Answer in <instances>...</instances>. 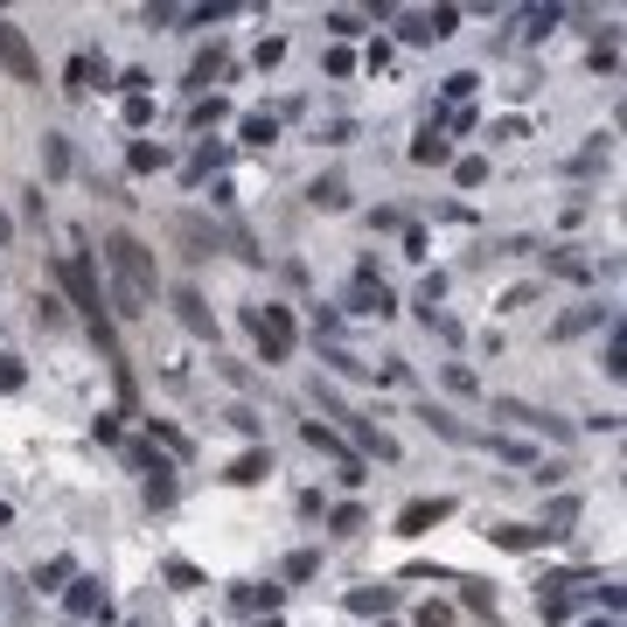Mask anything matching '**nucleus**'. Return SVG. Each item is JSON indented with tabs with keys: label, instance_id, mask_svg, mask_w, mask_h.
Listing matches in <instances>:
<instances>
[{
	"label": "nucleus",
	"instance_id": "f257e3e1",
	"mask_svg": "<svg viewBox=\"0 0 627 627\" xmlns=\"http://www.w3.org/2000/svg\"><path fill=\"white\" fill-rule=\"evenodd\" d=\"M104 272H112L104 307L112 314H147V300H153V251L133 238V230H112V238H104Z\"/></svg>",
	"mask_w": 627,
	"mask_h": 627
},
{
	"label": "nucleus",
	"instance_id": "f03ea898",
	"mask_svg": "<svg viewBox=\"0 0 627 627\" xmlns=\"http://www.w3.org/2000/svg\"><path fill=\"white\" fill-rule=\"evenodd\" d=\"M57 279H63V293H70V307L91 321V335L104 342V356L119 362V342H112V307H104V286H98V272H91V258L84 251H70V258H57Z\"/></svg>",
	"mask_w": 627,
	"mask_h": 627
},
{
	"label": "nucleus",
	"instance_id": "7ed1b4c3",
	"mask_svg": "<svg viewBox=\"0 0 627 627\" xmlns=\"http://www.w3.org/2000/svg\"><path fill=\"white\" fill-rule=\"evenodd\" d=\"M314 405H321L328 418H342V432H349V439H356V447L370 454V460H384V467L398 460V439H390L384 426H370V418H362V411H349L342 398H335V384H321V377H314Z\"/></svg>",
	"mask_w": 627,
	"mask_h": 627
},
{
	"label": "nucleus",
	"instance_id": "20e7f679",
	"mask_svg": "<svg viewBox=\"0 0 627 627\" xmlns=\"http://www.w3.org/2000/svg\"><path fill=\"white\" fill-rule=\"evenodd\" d=\"M245 328H251V342H258V362H286V356H293V342H300L293 307H251Z\"/></svg>",
	"mask_w": 627,
	"mask_h": 627
},
{
	"label": "nucleus",
	"instance_id": "39448f33",
	"mask_svg": "<svg viewBox=\"0 0 627 627\" xmlns=\"http://www.w3.org/2000/svg\"><path fill=\"white\" fill-rule=\"evenodd\" d=\"M349 314H370V321H390L398 314V293L377 279V266H356V286H349Z\"/></svg>",
	"mask_w": 627,
	"mask_h": 627
},
{
	"label": "nucleus",
	"instance_id": "423d86ee",
	"mask_svg": "<svg viewBox=\"0 0 627 627\" xmlns=\"http://www.w3.org/2000/svg\"><path fill=\"white\" fill-rule=\"evenodd\" d=\"M63 607H70V627H84V620H112V599H104V586H98V579H84V571L70 579Z\"/></svg>",
	"mask_w": 627,
	"mask_h": 627
},
{
	"label": "nucleus",
	"instance_id": "0eeeda50",
	"mask_svg": "<svg viewBox=\"0 0 627 627\" xmlns=\"http://www.w3.org/2000/svg\"><path fill=\"white\" fill-rule=\"evenodd\" d=\"M0 63H8V77H14V84H36V49H29V36H21L14 29V21L8 14H0Z\"/></svg>",
	"mask_w": 627,
	"mask_h": 627
},
{
	"label": "nucleus",
	"instance_id": "6e6552de",
	"mask_svg": "<svg viewBox=\"0 0 627 627\" xmlns=\"http://www.w3.org/2000/svg\"><path fill=\"white\" fill-rule=\"evenodd\" d=\"M495 418H509V426H530V432H551V439H571V418L537 411V405H522V398H495Z\"/></svg>",
	"mask_w": 627,
	"mask_h": 627
},
{
	"label": "nucleus",
	"instance_id": "1a4fd4ad",
	"mask_svg": "<svg viewBox=\"0 0 627 627\" xmlns=\"http://www.w3.org/2000/svg\"><path fill=\"white\" fill-rule=\"evenodd\" d=\"M104 84H112V63H104V57H70V63H63V91H70V98L104 91Z\"/></svg>",
	"mask_w": 627,
	"mask_h": 627
},
{
	"label": "nucleus",
	"instance_id": "9d476101",
	"mask_svg": "<svg viewBox=\"0 0 627 627\" xmlns=\"http://www.w3.org/2000/svg\"><path fill=\"white\" fill-rule=\"evenodd\" d=\"M230 607H238V614H251V620H266V614H279L286 607V586H230Z\"/></svg>",
	"mask_w": 627,
	"mask_h": 627
},
{
	"label": "nucleus",
	"instance_id": "9b49d317",
	"mask_svg": "<svg viewBox=\"0 0 627 627\" xmlns=\"http://www.w3.org/2000/svg\"><path fill=\"white\" fill-rule=\"evenodd\" d=\"M175 314H181L189 335H209V342H217V314H209V300L196 293V286H175Z\"/></svg>",
	"mask_w": 627,
	"mask_h": 627
},
{
	"label": "nucleus",
	"instance_id": "f8f14e48",
	"mask_svg": "<svg viewBox=\"0 0 627 627\" xmlns=\"http://www.w3.org/2000/svg\"><path fill=\"white\" fill-rule=\"evenodd\" d=\"M300 439H307L314 454H328L335 467H349V460H362V454H349V439L335 432V426H321V418H300Z\"/></svg>",
	"mask_w": 627,
	"mask_h": 627
},
{
	"label": "nucleus",
	"instance_id": "ddd939ff",
	"mask_svg": "<svg viewBox=\"0 0 627 627\" xmlns=\"http://www.w3.org/2000/svg\"><path fill=\"white\" fill-rule=\"evenodd\" d=\"M593 328H614V307H571L551 321V342H571V335H593Z\"/></svg>",
	"mask_w": 627,
	"mask_h": 627
},
{
	"label": "nucleus",
	"instance_id": "4468645a",
	"mask_svg": "<svg viewBox=\"0 0 627 627\" xmlns=\"http://www.w3.org/2000/svg\"><path fill=\"white\" fill-rule=\"evenodd\" d=\"M454 516V502L447 495H432V502H405V516H398V537H426L432 522H447Z\"/></svg>",
	"mask_w": 627,
	"mask_h": 627
},
{
	"label": "nucleus",
	"instance_id": "2eb2a0df",
	"mask_svg": "<svg viewBox=\"0 0 627 627\" xmlns=\"http://www.w3.org/2000/svg\"><path fill=\"white\" fill-rule=\"evenodd\" d=\"M447 161H454V140L426 119V126H418V140H411V168H447Z\"/></svg>",
	"mask_w": 627,
	"mask_h": 627
},
{
	"label": "nucleus",
	"instance_id": "dca6fc26",
	"mask_svg": "<svg viewBox=\"0 0 627 627\" xmlns=\"http://www.w3.org/2000/svg\"><path fill=\"white\" fill-rule=\"evenodd\" d=\"M342 607H349V614H362V620H370V614L384 620L390 607H398V586H349V599H342Z\"/></svg>",
	"mask_w": 627,
	"mask_h": 627
},
{
	"label": "nucleus",
	"instance_id": "f3484780",
	"mask_svg": "<svg viewBox=\"0 0 627 627\" xmlns=\"http://www.w3.org/2000/svg\"><path fill=\"white\" fill-rule=\"evenodd\" d=\"M223 161H230V147H223V140H202V147L189 153V168H181V181H189V189H202V181L217 175Z\"/></svg>",
	"mask_w": 627,
	"mask_h": 627
},
{
	"label": "nucleus",
	"instance_id": "a211bd4d",
	"mask_svg": "<svg viewBox=\"0 0 627 627\" xmlns=\"http://www.w3.org/2000/svg\"><path fill=\"white\" fill-rule=\"evenodd\" d=\"M266 475H272V454H266V447H251V454L230 460V475H223V481H230V488H258Z\"/></svg>",
	"mask_w": 627,
	"mask_h": 627
},
{
	"label": "nucleus",
	"instance_id": "6ab92c4d",
	"mask_svg": "<svg viewBox=\"0 0 627 627\" xmlns=\"http://www.w3.org/2000/svg\"><path fill=\"white\" fill-rule=\"evenodd\" d=\"M223 70H230V57H223V42H209V49H202V57L189 63V91H202V98H209V84H217V77H223Z\"/></svg>",
	"mask_w": 627,
	"mask_h": 627
},
{
	"label": "nucleus",
	"instance_id": "aec40b11",
	"mask_svg": "<svg viewBox=\"0 0 627 627\" xmlns=\"http://www.w3.org/2000/svg\"><path fill=\"white\" fill-rule=\"evenodd\" d=\"M418 418H426V426H432L439 439H454V447H475V432H467V426H460V418H454L447 405H418Z\"/></svg>",
	"mask_w": 627,
	"mask_h": 627
},
{
	"label": "nucleus",
	"instance_id": "412c9836",
	"mask_svg": "<svg viewBox=\"0 0 627 627\" xmlns=\"http://www.w3.org/2000/svg\"><path fill=\"white\" fill-rule=\"evenodd\" d=\"M571 522H579V502H571V495H551V502H544V522H537V530H544V537H571Z\"/></svg>",
	"mask_w": 627,
	"mask_h": 627
},
{
	"label": "nucleus",
	"instance_id": "4be33fe9",
	"mask_svg": "<svg viewBox=\"0 0 627 627\" xmlns=\"http://www.w3.org/2000/svg\"><path fill=\"white\" fill-rule=\"evenodd\" d=\"M307 202H314V209H349V181H342V175H314Z\"/></svg>",
	"mask_w": 627,
	"mask_h": 627
},
{
	"label": "nucleus",
	"instance_id": "5701e85b",
	"mask_svg": "<svg viewBox=\"0 0 627 627\" xmlns=\"http://www.w3.org/2000/svg\"><path fill=\"white\" fill-rule=\"evenodd\" d=\"M168 161H175V153L161 140H133V153H126V168H133V175H161Z\"/></svg>",
	"mask_w": 627,
	"mask_h": 627
},
{
	"label": "nucleus",
	"instance_id": "b1692460",
	"mask_svg": "<svg viewBox=\"0 0 627 627\" xmlns=\"http://www.w3.org/2000/svg\"><path fill=\"white\" fill-rule=\"evenodd\" d=\"M238 140H245V147H272V140H279V119H272V112H245V119H238Z\"/></svg>",
	"mask_w": 627,
	"mask_h": 627
},
{
	"label": "nucleus",
	"instance_id": "393cba45",
	"mask_svg": "<svg viewBox=\"0 0 627 627\" xmlns=\"http://www.w3.org/2000/svg\"><path fill=\"white\" fill-rule=\"evenodd\" d=\"M488 537L502 544V551H537V544H544L537 522H502V530H488Z\"/></svg>",
	"mask_w": 627,
	"mask_h": 627
},
{
	"label": "nucleus",
	"instance_id": "a878e982",
	"mask_svg": "<svg viewBox=\"0 0 627 627\" xmlns=\"http://www.w3.org/2000/svg\"><path fill=\"white\" fill-rule=\"evenodd\" d=\"M223 119H230V98H217V91L189 104V126H196V133H209V126H223Z\"/></svg>",
	"mask_w": 627,
	"mask_h": 627
},
{
	"label": "nucleus",
	"instance_id": "bb28decb",
	"mask_svg": "<svg viewBox=\"0 0 627 627\" xmlns=\"http://www.w3.org/2000/svg\"><path fill=\"white\" fill-rule=\"evenodd\" d=\"M70 579H77V558H63V551L36 565V586H42V593H57V586H70Z\"/></svg>",
	"mask_w": 627,
	"mask_h": 627
},
{
	"label": "nucleus",
	"instance_id": "cd10ccee",
	"mask_svg": "<svg viewBox=\"0 0 627 627\" xmlns=\"http://www.w3.org/2000/svg\"><path fill=\"white\" fill-rule=\"evenodd\" d=\"M147 432H153V447H161L168 460H189V432H175L168 418H147Z\"/></svg>",
	"mask_w": 627,
	"mask_h": 627
},
{
	"label": "nucleus",
	"instance_id": "c85d7f7f",
	"mask_svg": "<svg viewBox=\"0 0 627 627\" xmlns=\"http://www.w3.org/2000/svg\"><path fill=\"white\" fill-rule=\"evenodd\" d=\"M475 447H488L495 460H537V454L522 447V439H509V432H475Z\"/></svg>",
	"mask_w": 627,
	"mask_h": 627
},
{
	"label": "nucleus",
	"instance_id": "c756f323",
	"mask_svg": "<svg viewBox=\"0 0 627 627\" xmlns=\"http://www.w3.org/2000/svg\"><path fill=\"white\" fill-rule=\"evenodd\" d=\"M42 168H49V181L70 175V140L63 133H42Z\"/></svg>",
	"mask_w": 627,
	"mask_h": 627
},
{
	"label": "nucleus",
	"instance_id": "7c9ffc66",
	"mask_svg": "<svg viewBox=\"0 0 627 627\" xmlns=\"http://www.w3.org/2000/svg\"><path fill=\"white\" fill-rule=\"evenodd\" d=\"M460 607H467V614H488V620H495V586H488V579H460Z\"/></svg>",
	"mask_w": 627,
	"mask_h": 627
},
{
	"label": "nucleus",
	"instance_id": "2f4dec72",
	"mask_svg": "<svg viewBox=\"0 0 627 627\" xmlns=\"http://www.w3.org/2000/svg\"><path fill=\"white\" fill-rule=\"evenodd\" d=\"M544 266H551L558 279H571V286H586V279H593V266H586L579 251H551V258H544Z\"/></svg>",
	"mask_w": 627,
	"mask_h": 627
},
{
	"label": "nucleus",
	"instance_id": "473e14b6",
	"mask_svg": "<svg viewBox=\"0 0 627 627\" xmlns=\"http://www.w3.org/2000/svg\"><path fill=\"white\" fill-rule=\"evenodd\" d=\"M362 21H370V14H356V8H328V14H321V29L349 42V36H362Z\"/></svg>",
	"mask_w": 627,
	"mask_h": 627
},
{
	"label": "nucleus",
	"instance_id": "72a5a7b5",
	"mask_svg": "<svg viewBox=\"0 0 627 627\" xmlns=\"http://www.w3.org/2000/svg\"><path fill=\"white\" fill-rule=\"evenodd\" d=\"M362 522H370V516H362V502H335V509H328V530H335V537H356Z\"/></svg>",
	"mask_w": 627,
	"mask_h": 627
},
{
	"label": "nucleus",
	"instance_id": "f704fd0d",
	"mask_svg": "<svg viewBox=\"0 0 627 627\" xmlns=\"http://www.w3.org/2000/svg\"><path fill=\"white\" fill-rule=\"evenodd\" d=\"M418 314H432V307H447V272H426L418 279V300H411Z\"/></svg>",
	"mask_w": 627,
	"mask_h": 627
},
{
	"label": "nucleus",
	"instance_id": "c9c22d12",
	"mask_svg": "<svg viewBox=\"0 0 627 627\" xmlns=\"http://www.w3.org/2000/svg\"><path fill=\"white\" fill-rule=\"evenodd\" d=\"M454 181H460V189H481V181H488V153H460V161H454Z\"/></svg>",
	"mask_w": 627,
	"mask_h": 627
},
{
	"label": "nucleus",
	"instance_id": "e433bc0d",
	"mask_svg": "<svg viewBox=\"0 0 627 627\" xmlns=\"http://www.w3.org/2000/svg\"><path fill=\"white\" fill-rule=\"evenodd\" d=\"M439 377H447V390H454V398H481V377L467 370V362H447Z\"/></svg>",
	"mask_w": 627,
	"mask_h": 627
},
{
	"label": "nucleus",
	"instance_id": "4c0bfd02",
	"mask_svg": "<svg viewBox=\"0 0 627 627\" xmlns=\"http://www.w3.org/2000/svg\"><path fill=\"white\" fill-rule=\"evenodd\" d=\"M314 571H321V551H293L286 558V586H307Z\"/></svg>",
	"mask_w": 627,
	"mask_h": 627
},
{
	"label": "nucleus",
	"instance_id": "58836bf2",
	"mask_svg": "<svg viewBox=\"0 0 627 627\" xmlns=\"http://www.w3.org/2000/svg\"><path fill=\"white\" fill-rule=\"evenodd\" d=\"M439 91H447V104L475 98V91H481V70H454V77H447V84H439Z\"/></svg>",
	"mask_w": 627,
	"mask_h": 627
},
{
	"label": "nucleus",
	"instance_id": "ea45409f",
	"mask_svg": "<svg viewBox=\"0 0 627 627\" xmlns=\"http://www.w3.org/2000/svg\"><path fill=\"white\" fill-rule=\"evenodd\" d=\"M223 418H230V432H245V439H258V432H266V418H258L251 405H230Z\"/></svg>",
	"mask_w": 627,
	"mask_h": 627
},
{
	"label": "nucleus",
	"instance_id": "a19ab883",
	"mask_svg": "<svg viewBox=\"0 0 627 627\" xmlns=\"http://www.w3.org/2000/svg\"><path fill=\"white\" fill-rule=\"evenodd\" d=\"M418 321H426V328L439 335V342H460V321H454V314H447V307H432V314H418Z\"/></svg>",
	"mask_w": 627,
	"mask_h": 627
},
{
	"label": "nucleus",
	"instance_id": "79ce46f5",
	"mask_svg": "<svg viewBox=\"0 0 627 627\" xmlns=\"http://www.w3.org/2000/svg\"><path fill=\"white\" fill-rule=\"evenodd\" d=\"M599 370H607V377H620V370H627V342H620V321L607 328V362H599Z\"/></svg>",
	"mask_w": 627,
	"mask_h": 627
},
{
	"label": "nucleus",
	"instance_id": "37998d69",
	"mask_svg": "<svg viewBox=\"0 0 627 627\" xmlns=\"http://www.w3.org/2000/svg\"><path fill=\"white\" fill-rule=\"evenodd\" d=\"M488 140H530V119H516V112H502L488 126Z\"/></svg>",
	"mask_w": 627,
	"mask_h": 627
},
{
	"label": "nucleus",
	"instance_id": "c03bdc74",
	"mask_svg": "<svg viewBox=\"0 0 627 627\" xmlns=\"http://www.w3.org/2000/svg\"><path fill=\"white\" fill-rule=\"evenodd\" d=\"M168 586H175V593H196V586H202V571H196L189 558H175V565H168Z\"/></svg>",
	"mask_w": 627,
	"mask_h": 627
},
{
	"label": "nucleus",
	"instance_id": "a18cd8bd",
	"mask_svg": "<svg viewBox=\"0 0 627 627\" xmlns=\"http://www.w3.org/2000/svg\"><path fill=\"white\" fill-rule=\"evenodd\" d=\"M411 620H418V627H454V607H447V599H426Z\"/></svg>",
	"mask_w": 627,
	"mask_h": 627
},
{
	"label": "nucleus",
	"instance_id": "49530a36",
	"mask_svg": "<svg viewBox=\"0 0 627 627\" xmlns=\"http://www.w3.org/2000/svg\"><path fill=\"white\" fill-rule=\"evenodd\" d=\"M426 21H432V42H447L460 29V8H426Z\"/></svg>",
	"mask_w": 627,
	"mask_h": 627
},
{
	"label": "nucleus",
	"instance_id": "de8ad7c7",
	"mask_svg": "<svg viewBox=\"0 0 627 627\" xmlns=\"http://www.w3.org/2000/svg\"><path fill=\"white\" fill-rule=\"evenodd\" d=\"M321 362H328V370H342V377H362V356H349V349H321Z\"/></svg>",
	"mask_w": 627,
	"mask_h": 627
},
{
	"label": "nucleus",
	"instance_id": "09e8293b",
	"mask_svg": "<svg viewBox=\"0 0 627 627\" xmlns=\"http://www.w3.org/2000/svg\"><path fill=\"white\" fill-rule=\"evenodd\" d=\"M21 384H29V362H21V356H0V390H21Z\"/></svg>",
	"mask_w": 627,
	"mask_h": 627
},
{
	"label": "nucleus",
	"instance_id": "8fccbe9b",
	"mask_svg": "<svg viewBox=\"0 0 627 627\" xmlns=\"http://www.w3.org/2000/svg\"><path fill=\"white\" fill-rule=\"evenodd\" d=\"M279 57H286V36H266V42H258V49H251V63H258V70H272Z\"/></svg>",
	"mask_w": 627,
	"mask_h": 627
},
{
	"label": "nucleus",
	"instance_id": "3c124183",
	"mask_svg": "<svg viewBox=\"0 0 627 627\" xmlns=\"http://www.w3.org/2000/svg\"><path fill=\"white\" fill-rule=\"evenodd\" d=\"M126 126H133V133H140V126H153V98H126Z\"/></svg>",
	"mask_w": 627,
	"mask_h": 627
},
{
	"label": "nucleus",
	"instance_id": "603ef678",
	"mask_svg": "<svg viewBox=\"0 0 627 627\" xmlns=\"http://www.w3.org/2000/svg\"><path fill=\"white\" fill-rule=\"evenodd\" d=\"M321 70H328V77H349V70H356V57H349V49H342V42H335V49H328V57H321Z\"/></svg>",
	"mask_w": 627,
	"mask_h": 627
},
{
	"label": "nucleus",
	"instance_id": "864d4df0",
	"mask_svg": "<svg viewBox=\"0 0 627 627\" xmlns=\"http://www.w3.org/2000/svg\"><path fill=\"white\" fill-rule=\"evenodd\" d=\"M551 21H558V8H530V14H522V29H530V36H551Z\"/></svg>",
	"mask_w": 627,
	"mask_h": 627
},
{
	"label": "nucleus",
	"instance_id": "5fc2aeb1",
	"mask_svg": "<svg viewBox=\"0 0 627 627\" xmlns=\"http://www.w3.org/2000/svg\"><path fill=\"white\" fill-rule=\"evenodd\" d=\"M321 140H328V147H349V140H356V126H349V119H328V126H321Z\"/></svg>",
	"mask_w": 627,
	"mask_h": 627
},
{
	"label": "nucleus",
	"instance_id": "6e6d98bb",
	"mask_svg": "<svg viewBox=\"0 0 627 627\" xmlns=\"http://www.w3.org/2000/svg\"><path fill=\"white\" fill-rule=\"evenodd\" d=\"M537 300V286H509V293H502V314H516V307H530Z\"/></svg>",
	"mask_w": 627,
	"mask_h": 627
},
{
	"label": "nucleus",
	"instance_id": "4d7b16f0",
	"mask_svg": "<svg viewBox=\"0 0 627 627\" xmlns=\"http://www.w3.org/2000/svg\"><path fill=\"white\" fill-rule=\"evenodd\" d=\"M0 245H14V217H8V209H0Z\"/></svg>",
	"mask_w": 627,
	"mask_h": 627
},
{
	"label": "nucleus",
	"instance_id": "13d9d810",
	"mask_svg": "<svg viewBox=\"0 0 627 627\" xmlns=\"http://www.w3.org/2000/svg\"><path fill=\"white\" fill-rule=\"evenodd\" d=\"M251 627H286V620H279V614H266V620H251Z\"/></svg>",
	"mask_w": 627,
	"mask_h": 627
},
{
	"label": "nucleus",
	"instance_id": "bf43d9fd",
	"mask_svg": "<svg viewBox=\"0 0 627 627\" xmlns=\"http://www.w3.org/2000/svg\"><path fill=\"white\" fill-rule=\"evenodd\" d=\"M8 522H14V509H8V502H0V530H8Z\"/></svg>",
	"mask_w": 627,
	"mask_h": 627
},
{
	"label": "nucleus",
	"instance_id": "052dcab7",
	"mask_svg": "<svg viewBox=\"0 0 627 627\" xmlns=\"http://www.w3.org/2000/svg\"><path fill=\"white\" fill-rule=\"evenodd\" d=\"M593 627H620V620H593Z\"/></svg>",
	"mask_w": 627,
	"mask_h": 627
},
{
	"label": "nucleus",
	"instance_id": "680f3d73",
	"mask_svg": "<svg viewBox=\"0 0 627 627\" xmlns=\"http://www.w3.org/2000/svg\"><path fill=\"white\" fill-rule=\"evenodd\" d=\"M126 627H147V620H126Z\"/></svg>",
	"mask_w": 627,
	"mask_h": 627
},
{
	"label": "nucleus",
	"instance_id": "e2e57ef3",
	"mask_svg": "<svg viewBox=\"0 0 627 627\" xmlns=\"http://www.w3.org/2000/svg\"><path fill=\"white\" fill-rule=\"evenodd\" d=\"M377 627H390V620H377Z\"/></svg>",
	"mask_w": 627,
	"mask_h": 627
}]
</instances>
